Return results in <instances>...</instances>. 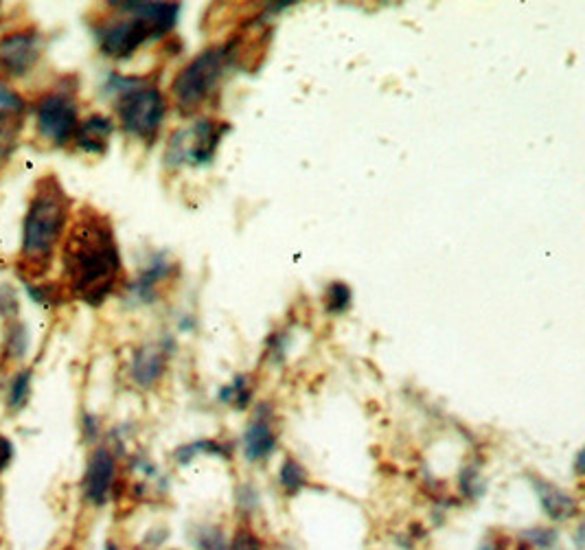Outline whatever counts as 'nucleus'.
<instances>
[{
	"instance_id": "nucleus-1",
	"label": "nucleus",
	"mask_w": 585,
	"mask_h": 550,
	"mask_svg": "<svg viewBox=\"0 0 585 550\" xmlns=\"http://www.w3.org/2000/svg\"><path fill=\"white\" fill-rule=\"evenodd\" d=\"M62 277L57 292L99 307L117 290L123 263L110 217L95 206H79L60 246Z\"/></svg>"
},
{
	"instance_id": "nucleus-2",
	"label": "nucleus",
	"mask_w": 585,
	"mask_h": 550,
	"mask_svg": "<svg viewBox=\"0 0 585 550\" xmlns=\"http://www.w3.org/2000/svg\"><path fill=\"white\" fill-rule=\"evenodd\" d=\"M71 217L73 198L68 196L57 174L49 171L33 182L16 259V270L22 281L40 285L51 272Z\"/></svg>"
},
{
	"instance_id": "nucleus-3",
	"label": "nucleus",
	"mask_w": 585,
	"mask_h": 550,
	"mask_svg": "<svg viewBox=\"0 0 585 550\" xmlns=\"http://www.w3.org/2000/svg\"><path fill=\"white\" fill-rule=\"evenodd\" d=\"M226 62L228 57L224 49H206L182 68L171 84V95L180 114H193L211 97Z\"/></svg>"
},
{
	"instance_id": "nucleus-4",
	"label": "nucleus",
	"mask_w": 585,
	"mask_h": 550,
	"mask_svg": "<svg viewBox=\"0 0 585 550\" xmlns=\"http://www.w3.org/2000/svg\"><path fill=\"white\" fill-rule=\"evenodd\" d=\"M117 114L125 132L143 141H154L165 121L167 99L156 86L130 82L119 93Z\"/></svg>"
},
{
	"instance_id": "nucleus-5",
	"label": "nucleus",
	"mask_w": 585,
	"mask_h": 550,
	"mask_svg": "<svg viewBox=\"0 0 585 550\" xmlns=\"http://www.w3.org/2000/svg\"><path fill=\"white\" fill-rule=\"evenodd\" d=\"M33 114H36V130L42 139L57 147L71 143L79 125L75 90L60 86L40 95Z\"/></svg>"
},
{
	"instance_id": "nucleus-6",
	"label": "nucleus",
	"mask_w": 585,
	"mask_h": 550,
	"mask_svg": "<svg viewBox=\"0 0 585 550\" xmlns=\"http://www.w3.org/2000/svg\"><path fill=\"white\" fill-rule=\"evenodd\" d=\"M110 7L128 18L110 20L106 25L97 27L99 47L108 57H112V60H128V57L139 51L149 38H156V33L143 18L132 14L130 9H125L123 3H112Z\"/></svg>"
},
{
	"instance_id": "nucleus-7",
	"label": "nucleus",
	"mask_w": 585,
	"mask_h": 550,
	"mask_svg": "<svg viewBox=\"0 0 585 550\" xmlns=\"http://www.w3.org/2000/svg\"><path fill=\"white\" fill-rule=\"evenodd\" d=\"M44 38L36 27H22L0 38V75L5 79L25 77L38 66Z\"/></svg>"
},
{
	"instance_id": "nucleus-8",
	"label": "nucleus",
	"mask_w": 585,
	"mask_h": 550,
	"mask_svg": "<svg viewBox=\"0 0 585 550\" xmlns=\"http://www.w3.org/2000/svg\"><path fill=\"white\" fill-rule=\"evenodd\" d=\"M117 485V458L108 448H97L88 456L82 476V496L90 507H106Z\"/></svg>"
},
{
	"instance_id": "nucleus-9",
	"label": "nucleus",
	"mask_w": 585,
	"mask_h": 550,
	"mask_svg": "<svg viewBox=\"0 0 585 550\" xmlns=\"http://www.w3.org/2000/svg\"><path fill=\"white\" fill-rule=\"evenodd\" d=\"M222 130L217 121L202 119L191 128V132L178 134L169 147V156L180 163V160H191L195 165H202L211 160L215 154V147L220 143Z\"/></svg>"
},
{
	"instance_id": "nucleus-10",
	"label": "nucleus",
	"mask_w": 585,
	"mask_h": 550,
	"mask_svg": "<svg viewBox=\"0 0 585 550\" xmlns=\"http://www.w3.org/2000/svg\"><path fill=\"white\" fill-rule=\"evenodd\" d=\"M277 448V432L272 428V421L268 412L259 410L257 417L250 421V426L244 434V452L250 463L266 461Z\"/></svg>"
},
{
	"instance_id": "nucleus-11",
	"label": "nucleus",
	"mask_w": 585,
	"mask_h": 550,
	"mask_svg": "<svg viewBox=\"0 0 585 550\" xmlns=\"http://www.w3.org/2000/svg\"><path fill=\"white\" fill-rule=\"evenodd\" d=\"M167 353L160 347H141L132 355L130 377L136 386L152 388L165 373Z\"/></svg>"
},
{
	"instance_id": "nucleus-12",
	"label": "nucleus",
	"mask_w": 585,
	"mask_h": 550,
	"mask_svg": "<svg viewBox=\"0 0 585 550\" xmlns=\"http://www.w3.org/2000/svg\"><path fill=\"white\" fill-rule=\"evenodd\" d=\"M112 132H114V125L108 117H103V114H90L86 121L77 125L73 141L82 152L103 154L108 150Z\"/></svg>"
},
{
	"instance_id": "nucleus-13",
	"label": "nucleus",
	"mask_w": 585,
	"mask_h": 550,
	"mask_svg": "<svg viewBox=\"0 0 585 550\" xmlns=\"http://www.w3.org/2000/svg\"><path fill=\"white\" fill-rule=\"evenodd\" d=\"M123 7L130 9L132 14H136L139 18H143L156 33V38L165 36L167 31L174 29L178 14H180L178 3H123Z\"/></svg>"
},
{
	"instance_id": "nucleus-14",
	"label": "nucleus",
	"mask_w": 585,
	"mask_h": 550,
	"mask_svg": "<svg viewBox=\"0 0 585 550\" xmlns=\"http://www.w3.org/2000/svg\"><path fill=\"white\" fill-rule=\"evenodd\" d=\"M535 489L539 502H542V509L548 513V518L553 520H570L572 515H577L579 507L572 496H568L564 489H559L550 483H542V480H535Z\"/></svg>"
},
{
	"instance_id": "nucleus-15",
	"label": "nucleus",
	"mask_w": 585,
	"mask_h": 550,
	"mask_svg": "<svg viewBox=\"0 0 585 550\" xmlns=\"http://www.w3.org/2000/svg\"><path fill=\"white\" fill-rule=\"evenodd\" d=\"M22 128H25V114H0V171L18 150Z\"/></svg>"
},
{
	"instance_id": "nucleus-16",
	"label": "nucleus",
	"mask_w": 585,
	"mask_h": 550,
	"mask_svg": "<svg viewBox=\"0 0 585 550\" xmlns=\"http://www.w3.org/2000/svg\"><path fill=\"white\" fill-rule=\"evenodd\" d=\"M31 382H33V377H31V371L29 369L16 373L14 382H11L9 393H7V408L11 412H20L22 408H25L29 404V399H31Z\"/></svg>"
},
{
	"instance_id": "nucleus-17",
	"label": "nucleus",
	"mask_w": 585,
	"mask_h": 550,
	"mask_svg": "<svg viewBox=\"0 0 585 550\" xmlns=\"http://www.w3.org/2000/svg\"><path fill=\"white\" fill-rule=\"evenodd\" d=\"M279 480L288 494H296V491H301L305 487L307 474H305V469L294 461V458H285V463L281 465V472H279Z\"/></svg>"
},
{
	"instance_id": "nucleus-18",
	"label": "nucleus",
	"mask_w": 585,
	"mask_h": 550,
	"mask_svg": "<svg viewBox=\"0 0 585 550\" xmlns=\"http://www.w3.org/2000/svg\"><path fill=\"white\" fill-rule=\"evenodd\" d=\"M27 112V101L22 99L20 93L7 84L0 82V114H25Z\"/></svg>"
},
{
	"instance_id": "nucleus-19",
	"label": "nucleus",
	"mask_w": 585,
	"mask_h": 550,
	"mask_svg": "<svg viewBox=\"0 0 585 550\" xmlns=\"http://www.w3.org/2000/svg\"><path fill=\"white\" fill-rule=\"evenodd\" d=\"M351 305V290L347 283H331L327 288V309L329 312H344Z\"/></svg>"
},
{
	"instance_id": "nucleus-20",
	"label": "nucleus",
	"mask_w": 585,
	"mask_h": 550,
	"mask_svg": "<svg viewBox=\"0 0 585 550\" xmlns=\"http://www.w3.org/2000/svg\"><path fill=\"white\" fill-rule=\"evenodd\" d=\"M195 548L198 550H228L224 533L220 529H215V526H206V529H200V533L195 535Z\"/></svg>"
},
{
	"instance_id": "nucleus-21",
	"label": "nucleus",
	"mask_w": 585,
	"mask_h": 550,
	"mask_svg": "<svg viewBox=\"0 0 585 550\" xmlns=\"http://www.w3.org/2000/svg\"><path fill=\"white\" fill-rule=\"evenodd\" d=\"M228 550H263V544L255 533L248 531V529H242L239 533H235Z\"/></svg>"
},
{
	"instance_id": "nucleus-22",
	"label": "nucleus",
	"mask_w": 585,
	"mask_h": 550,
	"mask_svg": "<svg viewBox=\"0 0 585 550\" xmlns=\"http://www.w3.org/2000/svg\"><path fill=\"white\" fill-rule=\"evenodd\" d=\"M526 540H529L539 550H550V548H553L557 544V533L550 531V529L526 531Z\"/></svg>"
},
{
	"instance_id": "nucleus-23",
	"label": "nucleus",
	"mask_w": 585,
	"mask_h": 550,
	"mask_svg": "<svg viewBox=\"0 0 585 550\" xmlns=\"http://www.w3.org/2000/svg\"><path fill=\"white\" fill-rule=\"evenodd\" d=\"M11 461H14V443L0 434V474L11 465Z\"/></svg>"
}]
</instances>
